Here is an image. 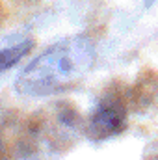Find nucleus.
<instances>
[{
	"label": "nucleus",
	"mask_w": 158,
	"mask_h": 160,
	"mask_svg": "<svg viewBox=\"0 0 158 160\" xmlns=\"http://www.w3.org/2000/svg\"><path fill=\"white\" fill-rule=\"evenodd\" d=\"M97 48L78 34L45 48L15 80V89L26 97H48L77 86L95 65Z\"/></svg>",
	"instance_id": "nucleus-1"
},
{
	"label": "nucleus",
	"mask_w": 158,
	"mask_h": 160,
	"mask_svg": "<svg viewBox=\"0 0 158 160\" xmlns=\"http://www.w3.org/2000/svg\"><path fill=\"white\" fill-rule=\"evenodd\" d=\"M78 130V118L67 110L60 112L56 110L52 118H41L34 123V127L28 130L26 147L32 153H54L60 147H67L73 143L75 134Z\"/></svg>",
	"instance_id": "nucleus-2"
},
{
	"label": "nucleus",
	"mask_w": 158,
	"mask_h": 160,
	"mask_svg": "<svg viewBox=\"0 0 158 160\" xmlns=\"http://www.w3.org/2000/svg\"><path fill=\"white\" fill-rule=\"evenodd\" d=\"M128 125V104L117 95L110 93L99 99L84 123V134L91 142H102L121 134Z\"/></svg>",
	"instance_id": "nucleus-3"
},
{
	"label": "nucleus",
	"mask_w": 158,
	"mask_h": 160,
	"mask_svg": "<svg viewBox=\"0 0 158 160\" xmlns=\"http://www.w3.org/2000/svg\"><path fill=\"white\" fill-rule=\"evenodd\" d=\"M134 108L138 112H149L158 102V77L153 71H143L130 93Z\"/></svg>",
	"instance_id": "nucleus-4"
},
{
	"label": "nucleus",
	"mask_w": 158,
	"mask_h": 160,
	"mask_svg": "<svg viewBox=\"0 0 158 160\" xmlns=\"http://www.w3.org/2000/svg\"><path fill=\"white\" fill-rule=\"evenodd\" d=\"M34 43L32 41H22L19 45H13V47H7V48H2L0 50V73L13 67L15 63H19L30 50H32Z\"/></svg>",
	"instance_id": "nucleus-5"
},
{
	"label": "nucleus",
	"mask_w": 158,
	"mask_h": 160,
	"mask_svg": "<svg viewBox=\"0 0 158 160\" xmlns=\"http://www.w3.org/2000/svg\"><path fill=\"white\" fill-rule=\"evenodd\" d=\"M141 160H158V143H153L151 147H147Z\"/></svg>",
	"instance_id": "nucleus-6"
},
{
	"label": "nucleus",
	"mask_w": 158,
	"mask_h": 160,
	"mask_svg": "<svg viewBox=\"0 0 158 160\" xmlns=\"http://www.w3.org/2000/svg\"><path fill=\"white\" fill-rule=\"evenodd\" d=\"M0 160H7V155H6V147H4V142L0 140Z\"/></svg>",
	"instance_id": "nucleus-7"
}]
</instances>
